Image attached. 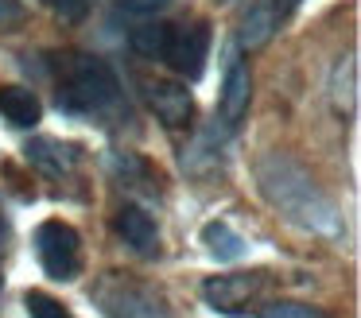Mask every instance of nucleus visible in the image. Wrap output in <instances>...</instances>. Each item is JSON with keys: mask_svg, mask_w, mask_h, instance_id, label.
Returning <instances> with one entry per match:
<instances>
[{"mask_svg": "<svg viewBox=\"0 0 361 318\" xmlns=\"http://www.w3.org/2000/svg\"><path fill=\"white\" fill-rule=\"evenodd\" d=\"M249 97H252V74L233 51L226 62V78H221V93H218V116L226 128H237L241 116L249 113Z\"/></svg>", "mask_w": 361, "mask_h": 318, "instance_id": "8", "label": "nucleus"}, {"mask_svg": "<svg viewBox=\"0 0 361 318\" xmlns=\"http://www.w3.org/2000/svg\"><path fill=\"white\" fill-rule=\"evenodd\" d=\"M206 54H210V27L202 20L187 23V27H175L171 23V35H167V47H164V59L159 62H167L179 78L195 82L206 70Z\"/></svg>", "mask_w": 361, "mask_h": 318, "instance_id": "6", "label": "nucleus"}, {"mask_svg": "<svg viewBox=\"0 0 361 318\" xmlns=\"http://www.w3.org/2000/svg\"><path fill=\"white\" fill-rule=\"evenodd\" d=\"M117 233L125 237V245H133L140 256H156V252H159L156 217H152L144 206H136V202L121 206V214H117Z\"/></svg>", "mask_w": 361, "mask_h": 318, "instance_id": "9", "label": "nucleus"}, {"mask_svg": "<svg viewBox=\"0 0 361 318\" xmlns=\"http://www.w3.org/2000/svg\"><path fill=\"white\" fill-rule=\"evenodd\" d=\"M167 35H171V23H159V20H144L140 27H133V51L144 54V59H164V47Z\"/></svg>", "mask_w": 361, "mask_h": 318, "instance_id": "14", "label": "nucleus"}, {"mask_svg": "<svg viewBox=\"0 0 361 318\" xmlns=\"http://www.w3.org/2000/svg\"><path fill=\"white\" fill-rule=\"evenodd\" d=\"M121 101L117 70L97 54H63L59 59V109L78 116L109 113Z\"/></svg>", "mask_w": 361, "mask_h": 318, "instance_id": "2", "label": "nucleus"}, {"mask_svg": "<svg viewBox=\"0 0 361 318\" xmlns=\"http://www.w3.org/2000/svg\"><path fill=\"white\" fill-rule=\"evenodd\" d=\"M140 85H144V101H148L152 113H156L167 128H183V124H190V116H195V97H190V90L183 82L148 78V82H140Z\"/></svg>", "mask_w": 361, "mask_h": 318, "instance_id": "7", "label": "nucleus"}, {"mask_svg": "<svg viewBox=\"0 0 361 318\" xmlns=\"http://www.w3.org/2000/svg\"><path fill=\"white\" fill-rule=\"evenodd\" d=\"M257 318H326V310L319 307H307V302H288V299H276L268 307H260Z\"/></svg>", "mask_w": 361, "mask_h": 318, "instance_id": "16", "label": "nucleus"}, {"mask_svg": "<svg viewBox=\"0 0 361 318\" xmlns=\"http://www.w3.org/2000/svg\"><path fill=\"white\" fill-rule=\"evenodd\" d=\"M272 27H276V4L272 0H252V4H245L241 20H237V35H241L245 47L268 43Z\"/></svg>", "mask_w": 361, "mask_h": 318, "instance_id": "12", "label": "nucleus"}, {"mask_svg": "<svg viewBox=\"0 0 361 318\" xmlns=\"http://www.w3.org/2000/svg\"><path fill=\"white\" fill-rule=\"evenodd\" d=\"M4 248H8V221L0 217V256H4Z\"/></svg>", "mask_w": 361, "mask_h": 318, "instance_id": "19", "label": "nucleus"}, {"mask_svg": "<svg viewBox=\"0 0 361 318\" xmlns=\"http://www.w3.org/2000/svg\"><path fill=\"white\" fill-rule=\"evenodd\" d=\"M24 152H27V163H32V167H39L43 175H55V178L71 175L82 159V152L74 144H63V140H51V136H35Z\"/></svg>", "mask_w": 361, "mask_h": 318, "instance_id": "10", "label": "nucleus"}, {"mask_svg": "<svg viewBox=\"0 0 361 318\" xmlns=\"http://www.w3.org/2000/svg\"><path fill=\"white\" fill-rule=\"evenodd\" d=\"M102 307L105 318H175L164 295L133 279H109L102 287Z\"/></svg>", "mask_w": 361, "mask_h": 318, "instance_id": "5", "label": "nucleus"}, {"mask_svg": "<svg viewBox=\"0 0 361 318\" xmlns=\"http://www.w3.org/2000/svg\"><path fill=\"white\" fill-rule=\"evenodd\" d=\"M202 240H206V248H210V256H218V260H241V256L249 252L245 237L229 221H206Z\"/></svg>", "mask_w": 361, "mask_h": 318, "instance_id": "13", "label": "nucleus"}, {"mask_svg": "<svg viewBox=\"0 0 361 318\" xmlns=\"http://www.w3.org/2000/svg\"><path fill=\"white\" fill-rule=\"evenodd\" d=\"M24 307H27V318H71L66 307L47 291H27L24 295Z\"/></svg>", "mask_w": 361, "mask_h": 318, "instance_id": "15", "label": "nucleus"}, {"mask_svg": "<svg viewBox=\"0 0 361 318\" xmlns=\"http://www.w3.org/2000/svg\"><path fill=\"white\" fill-rule=\"evenodd\" d=\"M0 113L8 116L16 128H32L43 116V101L35 97V90H24V85H4L0 90Z\"/></svg>", "mask_w": 361, "mask_h": 318, "instance_id": "11", "label": "nucleus"}, {"mask_svg": "<svg viewBox=\"0 0 361 318\" xmlns=\"http://www.w3.org/2000/svg\"><path fill=\"white\" fill-rule=\"evenodd\" d=\"M35 252H39L43 271L59 283H66L82 271V237L66 221H43L35 229Z\"/></svg>", "mask_w": 361, "mask_h": 318, "instance_id": "3", "label": "nucleus"}, {"mask_svg": "<svg viewBox=\"0 0 361 318\" xmlns=\"http://www.w3.org/2000/svg\"><path fill=\"white\" fill-rule=\"evenodd\" d=\"M257 178H260L264 198L272 202L280 214H288L295 225L314 229V233H322V237H342L345 233L338 206L314 186V178L307 175L295 159H288V155H280V152L264 155L260 167H257Z\"/></svg>", "mask_w": 361, "mask_h": 318, "instance_id": "1", "label": "nucleus"}, {"mask_svg": "<svg viewBox=\"0 0 361 318\" xmlns=\"http://www.w3.org/2000/svg\"><path fill=\"white\" fill-rule=\"evenodd\" d=\"M175 0H117V16H133V20H156L167 12Z\"/></svg>", "mask_w": 361, "mask_h": 318, "instance_id": "17", "label": "nucleus"}, {"mask_svg": "<svg viewBox=\"0 0 361 318\" xmlns=\"http://www.w3.org/2000/svg\"><path fill=\"white\" fill-rule=\"evenodd\" d=\"M16 23H24V4L20 0H0V31L16 27Z\"/></svg>", "mask_w": 361, "mask_h": 318, "instance_id": "18", "label": "nucleus"}, {"mask_svg": "<svg viewBox=\"0 0 361 318\" xmlns=\"http://www.w3.org/2000/svg\"><path fill=\"white\" fill-rule=\"evenodd\" d=\"M272 276L268 271H233V276H210L202 283V299L218 314H245L252 302L264 299Z\"/></svg>", "mask_w": 361, "mask_h": 318, "instance_id": "4", "label": "nucleus"}]
</instances>
